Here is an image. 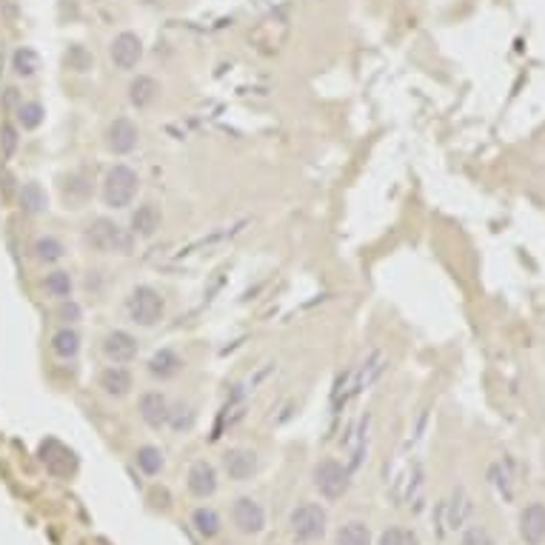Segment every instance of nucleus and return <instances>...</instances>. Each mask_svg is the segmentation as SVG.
<instances>
[{"label": "nucleus", "mask_w": 545, "mask_h": 545, "mask_svg": "<svg viewBox=\"0 0 545 545\" xmlns=\"http://www.w3.org/2000/svg\"><path fill=\"white\" fill-rule=\"evenodd\" d=\"M83 243L98 254H132L135 234L123 226H117L112 217H95L83 229Z\"/></svg>", "instance_id": "1"}, {"label": "nucleus", "mask_w": 545, "mask_h": 545, "mask_svg": "<svg viewBox=\"0 0 545 545\" xmlns=\"http://www.w3.org/2000/svg\"><path fill=\"white\" fill-rule=\"evenodd\" d=\"M137 189H140L137 171L132 166H126V163H117V166H112L106 171L100 194H103V203L109 208H129L135 203V197H137Z\"/></svg>", "instance_id": "2"}, {"label": "nucleus", "mask_w": 545, "mask_h": 545, "mask_svg": "<svg viewBox=\"0 0 545 545\" xmlns=\"http://www.w3.org/2000/svg\"><path fill=\"white\" fill-rule=\"evenodd\" d=\"M312 482L323 500L335 502V500H343L351 489V468L335 457H325L314 466V474H312Z\"/></svg>", "instance_id": "3"}, {"label": "nucleus", "mask_w": 545, "mask_h": 545, "mask_svg": "<svg viewBox=\"0 0 545 545\" xmlns=\"http://www.w3.org/2000/svg\"><path fill=\"white\" fill-rule=\"evenodd\" d=\"M126 314H129V320L135 325L151 328V325H158L166 317V300H163V294L158 289L137 286L126 297Z\"/></svg>", "instance_id": "4"}, {"label": "nucleus", "mask_w": 545, "mask_h": 545, "mask_svg": "<svg viewBox=\"0 0 545 545\" xmlns=\"http://www.w3.org/2000/svg\"><path fill=\"white\" fill-rule=\"evenodd\" d=\"M328 528V514L320 502H300L289 514V531L300 542H317L325 537Z\"/></svg>", "instance_id": "5"}, {"label": "nucleus", "mask_w": 545, "mask_h": 545, "mask_svg": "<svg viewBox=\"0 0 545 545\" xmlns=\"http://www.w3.org/2000/svg\"><path fill=\"white\" fill-rule=\"evenodd\" d=\"M231 525L246 534V537H254L266 528V511L263 505L254 500V497H237L231 502Z\"/></svg>", "instance_id": "6"}, {"label": "nucleus", "mask_w": 545, "mask_h": 545, "mask_svg": "<svg viewBox=\"0 0 545 545\" xmlns=\"http://www.w3.org/2000/svg\"><path fill=\"white\" fill-rule=\"evenodd\" d=\"M100 348H103V357L109 362H114V366H126V362H132L140 351V343L135 335H129V331L123 328H114L109 331V335L100 340Z\"/></svg>", "instance_id": "7"}, {"label": "nucleus", "mask_w": 545, "mask_h": 545, "mask_svg": "<svg viewBox=\"0 0 545 545\" xmlns=\"http://www.w3.org/2000/svg\"><path fill=\"white\" fill-rule=\"evenodd\" d=\"M109 57L114 69L120 72H132L137 69L140 57H143V40L135 35V32H120L112 43H109Z\"/></svg>", "instance_id": "8"}, {"label": "nucleus", "mask_w": 545, "mask_h": 545, "mask_svg": "<svg viewBox=\"0 0 545 545\" xmlns=\"http://www.w3.org/2000/svg\"><path fill=\"white\" fill-rule=\"evenodd\" d=\"M92 192H95V180L86 169H75L60 180V197H63L66 208L86 206L89 200H92Z\"/></svg>", "instance_id": "9"}, {"label": "nucleus", "mask_w": 545, "mask_h": 545, "mask_svg": "<svg viewBox=\"0 0 545 545\" xmlns=\"http://www.w3.org/2000/svg\"><path fill=\"white\" fill-rule=\"evenodd\" d=\"M137 140H140V129L129 117H114L103 135V143L112 155H129V151L137 148Z\"/></svg>", "instance_id": "10"}, {"label": "nucleus", "mask_w": 545, "mask_h": 545, "mask_svg": "<svg viewBox=\"0 0 545 545\" xmlns=\"http://www.w3.org/2000/svg\"><path fill=\"white\" fill-rule=\"evenodd\" d=\"M137 411H140V420L146 422V426L158 431V429H166L169 426L171 403H169L166 394H160V391H146V394H140Z\"/></svg>", "instance_id": "11"}, {"label": "nucleus", "mask_w": 545, "mask_h": 545, "mask_svg": "<svg viewBox=\"0 0 545 545\" xmlns=\"http://www.w3.org/2000/svg\"><path fill=\"white\" fill-rule=\"evenodd\" d=\"M186 486H189L192 497H197V500L215 497V494H217V486H220L217 468L211 466V463H206V460L192 463V468H189V474H186Z\"/></svg>", "instance_id": "12"}, {"label": "nucleus", "mask_w": 545, "mask_h": 545, "mask_svg": "<svg viewBox=\"0 0 545 545\" xmlns=\"http://www.w3.org/2000/svg\"><path fill=\"white\" fill-rule=\"evenodd\" d=\"M257 466H260V460H257V454L252 448H229L223 454V471L234 482L252 479L257 474Z\"/></svg>", "instance_id": "13"}, {"label": "nucleus", "mask_w": 545, "mask_h": 545, "mask_svg": "<svg viewBox=\"0 0 545 545\" xmlns=\"http://www.w3.org/2000/svg\"><path fill=\"white\" fill-rule=\"evenodd\" d=\"M17 208H20V215H26V217L46 215L49 194H46L40 180H26V183L17 186Z\"/></svg>", "instance_id": "14"}, {"label": "nucleus", "mask_w": 545, "mask_h": 545, "mask_svg": "<svg viewBox=\"0 0 545 545\" xmlns=\"http://www.w3.org/2000/svg\"><path fill=\"white\" fill-rule=\"evenodd\" d=\"M520 537L525 545L545 542V502H531L520 511Z\"/></svg>", "instance_id": "15"}, {"label": "nucleus", "mask_w": 545, "mask_h": 545, "mask_svg": "<svg viewBox=\"0 0 545 545\" xmlns=\"http://www.w3.org/2000/svg\"><path fill=\"white\" fill-rule=\"evenodd\" d=\"M183 357H180L174 348H160V351H155L148 357V362H146V371L155 377V380H160V383H166V380H174L180 371H183Z\"/></svg>", "instance_id": "16"}, {"label": "nucleus", "mask_w": 545, "mask_h": 545, "mask_svg": "<svg viewBox=\"0 0 545 545\" xmlns=\"http://www.w3.org/2000/svg\"><path fill=\"white\" fill-rule=\"evenodd\" d=\"M29 254L40 266H57L66 257V243L57 234H38L32 240V246H29Z\"/></svg>", "instance_id": "17"}, {"label": "nucleus", "mask_w": 545, "mask_h": 545, "mask_svg": "<svg viewBox=\"0 0 545 545\" xmlns=\"http://www.w3.org/2000/svg\"><path fill=\"white\" fill-rule=\"evenodd\" d=\"M98 385H100V391L106 397H126L132 391V385H135V377H132L129 369L114 366V362H112V366H106L98 374Z\"/></svg>", "instance_id": "18"}, {"label": "nucleus", "mask_w": 545, "mask_h": 545, "mask_svg": "<svg viewBox=\"0 0 545 545\" xmlns=\"http://www.w3.org/2000/svg\"><path fill=\"white\" fill-rule=\"evenodd\" d=\"M163 226V215L155 203H140L135 211H132V234L135 237H155Z\"/></svg>", "instance_id": "19"}, {"label": "nucleus", "mask_w": 545, "mask_h": 545, "mask_svg": "<svg viewBox=\"0 0 545 545\" xmlns=\"http://www.w3.org/2000/svg\"><path fill=\"white\" fill-rule=\"evenodd\" d=\"M49 348L57 360H75L83 348V337H80V331L75 325H60L49 340Z\"/></svg>", "instance_id": "20"}, {"label": "nucleus", "mask_w": 545, "mask_h": 545, "mask_svg": "<svg viewBox=\"0 0 545 545\" xmlns=\"http://www.w3.org/2000/svg\"><path fill=\"white\" fill-rule=\"evenodd\" d=\"M158 95H160V83L155 77H148V75H137L129 83V103L135 109H148L158 100Z\"/></svg>", "instance_id": "21"}, {"label": "nucleus", "mask_w": 545, "mask_h": 545, "mask_svg": "<svg viewBox=\"0 0 545 545\" xmlns=\"http://www.w3.org/2000/svg\"><path fill=\"white\" fill-rule=\"evenodd\" d=\"M40 69H43V60H40V54L32 46H17L12 52V72H15V77L32 80Z\"/></svg>", "instance_id": "22"}, {"label": "nucleus", "mask_w": 545, "mask_h": 545, "mask_svg": "<svg viewBox=\"0 0 545 545\" xmlns=\"http://www.w3.org/2000/svg\"><path fill=\"white\" fill-rule=\"evenodd\" d=\"M46 120V109L40 100H20L15 106V123L20 132H38Z\"/></svg>", "instance_id": "23"}, {"label": "nucleus", "mask_w": 545, "mask_h": 545, "mask_svg": "<svg viewBox=\"0 0 545 545\" xmlns=\"http://www.w3.org/2000/svg\"><path fill=\"white\" fill-rule=\"evenodd\" d=\"M192 525H194V531L203 537V539H211V537H217L220 531H223V520H220V514L211 508V505H200V508H194V514H192Z\"/></svg>", "instance_id": "24"}, {"label": "nucleus", "mask_w": 545, "mask_h": 545, "mask_svg": "<svg viewBox=\"0 0 545 545\" xmlns=\"http://www.w3.org/2000/svg\"><path fill=\"white\" fill-rule=\"evenodd\" d=\"M43 291L52 300H66L75 291V280H72V275L66 268H52L49 275L43 277Z\"/></svg>", "instance_id": "25"}, {"label": "nucleus", "mask_w": 545, "mask_h": 545, "mask_svg": "<svg viewBox=\"0 0 545 545\" xmlns=\"http://www.w3.org/2000/svg\"><path fill=\"white\" fill-rule=\"evenodd\" d=\"M135 463L146 477H158L166 466V457H163V451L158 445H140L137 454H135Z\"/></svg>", "instance_id": "26"}, {"label": "nucleus", "mask_w": 545, "mask_h": 545, "mask_svg": "<svg viewBox=\"0 0 545 545\" xmlns=\"http://www.w3.org/2000/svg\"><path fill=\"white\" fill-rule=\"evenodd\" d=\"M337 545H371V531L362 520H351L340 525L337 531Z\"/></svg>", "instance_id": "27"}, {"label": "nucleus", "mask_w": 545, "mask_h": 545, "mask_svg": "<svg viewBox=\"0 0 545 545\" xmlns=\"http://www.w3.org/2000/svg\"><path fill=\"white\" fill-rule=\"evenodd\" d=\"M63 63H66V69H72V72H89L95 66V57H92V52H89L86 46H80V43H72L69 49H66V54H63Z\"/></svg>", "instance_id": "28"}, {"label": "nucleus", "mask_w": 545, "mask_h": 545, "mask_svg": "<svg viewBox=\"0 0 545 545\" xmlns=\"http://www.w3.org/2000/svg\"><path fill=\"white\" fill-rule=\"evenodd\" d=\"M17 146H20V129H17V123H12V120L0 123V158L12 160L17 155Z\"/></svg>", "instance_id": "29"}, {"label": "nucleus", "mask_w": 545, "mask_h": 545, "mask_svg": "<svg viewBox=\"0 0 545 545\" xmlns=\"http://www.w3.org/2000/svg\"><path fill=\"white\" fill-rule=\"evenodd\" d=\"M377 545H420V537H417V531H411V528L391 525V528H385V531L380 534Z\"/></svg>", "instance_id": "30"}, {"label": "nucleus", "mask_w": 545, "mask_h": 545, "mask_svg": "<svg viewBox=\"0 0 545 545\" xmlns=\"http://www.w3.org/2000/svg\"><path fill=\"white\" fill-rule=\"evenodd\" d=\"M192 426H194V408H192V406H183V403L171 406L169 429H171V431H189Z\"/></svg>", "instance_id": "31"}, {"label": "nucleus", "mask_w": 545, "mask_h": 545, "mask_svg": "<svg viewBox=\"0 0 545 545\" xmlns=\"http://www.w3.org/2000/svg\"><path fill=\"white\" fill-rule=\"evenodd\" d=\"M54 317H57L60 323H63V325H75V323H80V317H83V309H80V302H77V300L66 297V300H57Z\"/></svg>", "instance_id": "32"}, {"label": "nucleus", "mask_w": 545, "mask_h": 545, "mask_svg": "<svg viewBox=\"0 0 545 545\" xmlns=\"http://www.w3.org/2000/svg\"><path fill=\"white\" fill-rule=\"evenodd\" d=\"M460 545H497V542H494V537L489 534L486 525H471V528L463 531Z\"/></svg>", "instance_id": "33"}, {"label": "nucleus", "mask_w": 545, "mask_h": 545, "mask_svg": "<svg viewBox=\"0 0 545 545\" xmlns=\"http://www.w3.org/2000/svg\"><path fill=\"white\" fill-rule=\"evenodd\" d=\"M143 3H155V0H143Z\"/></svg>", "instance_id": "34"}]
</instances>
